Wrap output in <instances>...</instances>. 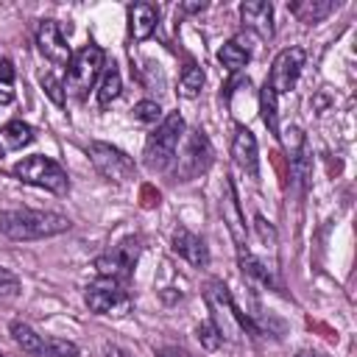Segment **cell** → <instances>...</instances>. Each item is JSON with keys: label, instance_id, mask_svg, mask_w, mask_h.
<instances>
[{"label": "cell", "instance_id": "6da1fadb", "mask_svg": "<svg viewBox=\"0 0 357 357\" xmlns=\"http://www.w3.org/2000/svg\"><path fill=\"white\" fill-rule=\"evenodd\" d=\"M70 218L50 209H3L0 212V234L14 243L45 240L70 231Z\"/></svg>", "mask_w": 357, "mask_h": 357}, {"label": "cell", "instance_id": "7a4b0ae2", "mask_svg": "<svg viewBox=\"0 0 357 357\" xmlns=\"http://www.w3.org/2000/svg\"><path fill=\"white\" fill-rule=\"evenodd\" d=\"M204 298H206V307L212 312L209 321L215 324V329L220 332L223 340H240L245 332H257L251 318L245 312H240V307L234 304V298L229 296V290H226V284L220 279L206 282Z\"/></svg>", "mask_w": 357, "mask_h": 357}, {"label": "cell", "instance_id": "3957f363", "mask_svg": "<svg viewBox=\"0 0 357 357\" xmlns=\"http://www.w3.org/2000/svg\"><path fill=\"white\" fill-rule=\"evenodd\" d=\"M184 134V117L178 112H170L159 120V126L148 134L145 139V151H142V165L151 173H159L165 167H170V162L176 159V148L178 139Z\"/></svg>", "mask_w": 357, "mask_h": 357}, {"label": "cell", "instance_id": "277c9868", "mask_svg": "<svg viewBox=\"0 0 357 357\" xmlns=\"http://www.w3.org/2000/svg\"><path fill=\"white\" fill-rule=\"evenodd\" d=\"M22 184H31V187H42L47 192H56V195H64L70 190V178H67V170L45 156V153H33V156H22L14 170H11Z\"/></svg>", "mask_w": 357, "mask_h": 357}, {"label": "cell", "instance_id": "5b68a950", "mask_svg": "<svg viewBox=\"0 0 357 357\" xmlns=\"http://www.w3.org/2000/svg\"><path fill=\"white\" fill-rule=\"evenodd\" d=\"M103 61H106V56H103V50H100L95 42L84 45V47L70 59V64H67L70 70H67L64 92H70L75 100H84L86 92L95 86V81H98V75H100V70H103Z\"/></svg>", "mask_w": 357, "mask_h": 357}, {"label": "cell", "instance_id": "8992f818", "mask_svg": "<svg viewBox=\"0 0 357 357\" xmlns=\"http://www.w3.org/2000/svg\"><path fill=\"white\" fill-rule=\"evenodd\" d=\"M212 159H215V151H212L209 137L201 128H195V131L187 134V142H184L181 153L176 156L173 178L176 181H192V178H198L201 173H206L212 167Z\"/></svg>", "mask_w": 357, "mask_h": 357}, {"label": "cell", "instance_id": "52a82bcc", "mask_svg": "<svg viewBox=\"0 0 357 357\" xmlns=\"http://www.w3.org/2000/svg\"><path fill=\"white\" fill-rule=\"evenodd\" d=\"M86 151H89V162L95 165V170L106 181H112V184H128L137 176V165H134V159L126 151H120V148H114L109 142H100V139H92Z\"/></svg>", "mask_w": 357, "mask_h": 357}, {"label": "cell", "instance_id": "ba28073f", "mask_svg": "<svg viewBox=\"0 0 357 357\" xmlns=\"http://www.w3.org/2000/svg\"><path fill=\"white\" fill-rule=\"evenodd\" d=\"M84 301H86V307L92 312H98V315H114V318L126 315L131 310V304H134L126 282H114V279H103V276L86 287Z\"/></svg>", "mask_w": 357, "mask_h": 357}, {"label": "cell", "instance_id": "9c48e42d", "mask_svg": "<svg viewBox=\"0 0 357 357\" xmlns=\"http://www.w3.org/2000/svg\"><path fill=\"white\" fill-rule=\"evenodd\" d=\"M137 257H139V243L134 237L117 243L112 251L95 257V268L103 279H114V282H126L137 265Z\"/></svg>", "mask_w": 357, "mask_h": 357}, {"label": "cell", "instance_id": "30bf717a", "mask_svg": "<svg viewBox=\"0 0 357 357\" xmlns=\"http://www.w3.org/2000/svg\"><path fill=\"white\" fill-rule=\"evenodd\" d=\"M301 67H304V50L301 47H284L282 53H276L273 64H271V73H268V84L273 86L276 95L282 92H290L301 75Z\"/></svg>", "mask_w": 357, "mask_h": 357}, {"label": "cell", "instance_id": "8fae6325", "mask_svg": "<svg viewBox=\"0 0 357 357\" xmlns=\"http://www.w3.org/2000/svg\"><path fill=\"white\" fill-rule=\"evenodd\" d=\"M36 45H39V53L53 61L56 67H67L73 53H70V45H67V36L61 33L59 22L56 20H42L39 28H36Z\"/></svg>", "mask_w": 357, "mask_h": 357}, {"label": "cell", "instance_id": "7c38bea8", "mask_svg": "<svg viewBox=\"0 0 357 357\" xmlns=\"http://www.w3.org/2000/svg\"><path fill=\"white\" fill-rule=\"evenodd\" d=\"M284 145H287V153H290V170H293V178L298 181V187H307V178H310V167H312V156H310V145H307V137L298 126H290L284 131Z\"/></svg>", "mask_w": 357, "mask_h": 357}, {"label": "cell", "instance_id": "4fadbf2b", "mask_svg": "<svg viewBox=\"0 0 357 357\" xmlns=\"http://www.w3.org/2000/svg\"><path fill=\"white\" fill-rule=\"evenodd\" d=\"M170 248L173 254H178L181 259H187L190 265L195 268H204L209 262V251H206V243L204 237H198L195 231H190L187 226H176L173 234H170Z\"/></svg>", "mask_w": 357, "mask_h": 357}, {"label": "cell", "instance_id": "5bb4252c", "mask_svg": "<svg viewBox=\"0 0 357 357\" xmlns=\"http://www.w3.org/2000/svg\"><path fill=\"white\" fill-rule=\"evenodd\" d=\"M231 156H234V165H237L245 176H251V178L259 176V148H257V137H254L248 128H243V126L234 131Z\"/></svg>", "mask_w": 357, "mask_h": 357}, {"label": "cell", "instance_id": "9a60e30c", "mask_svg": "<svg viewBox=\"0 0 357 357\" xmlns=\"http://www.w3.org/2000/svg\"><path fill=\"white\" fill-rule=\"evenodd\" d=\"M240 20L257 36H262V39L273 36V6L268 0H245V3H240Z\"/></svg>", "mask_w": 357, "mask_h": 357}, {"label": "cell", "instance_id": "2e32d148", "mask_svg": "<svg viewBox=\"0 0 357 357\" xmlns=\"http://www.w3.org/2000/svg\"><path fill=\"white\" fill-rule=\"evenodd\" d=\"M220 212H223V223L229 226L231 231V240L240 248H245V220H243V212H240V204H237V195H234V184L226 178L223 181V198H220Z\"/></svg>", "mask_w": 357, "mask_h": 357}, {"label": "cell", "instance_id": "e0dca14e", "mask_svg": "<svg viewBox=\"0 0 357 357\" xmlns=\"http://www.w3.org/2000/svg\"><path fill=\"white\" fill-rule=\"evenodd\" d=\"M159 22V11L151 3H134L128 6V33L134 42H145Z\"/></svg>", "mask_w": 357, "mask_h": 357}, {"label": "cell", "instance_id": "ac0fdd59", "mask_svg": "<svg viewBox=\"0 0 357 357\" xmlns=\"http://www.w3.org/2000/svg\"><path fill=\"white\" fill-rule=\"evenodd\" d=\"M33 128L28 126V123H22V120H11V123H6L3 128H0V159L6 156V153H11V151H22L25 145H31L33 142Z\"/></svg>", "mask_w": 357, "mask_h": 357}, {"label": "cell", "instance_id": "d6986e66", "mask_svg": "<svg viewBox=\"0 0 357 357\" xmlns=\"http://www.w3.org/2000/svg\"><path fill=\"white\" fill-rule=\"evenodd\" d=\"M287 11H290L293 17H298V22L315 25V22L326 20V17L335 11V3H332V0H301V3H290Z\"/></svg>", "mask_w": 357, "mask_h": 357}, {"label": "cell", "instance_id": "ffe728a7", "mask_svg": "<svg viewBox=\"0 0 357 357\" xmlns=\"http://www.w3.org/2000/svg\"><path fill=\"white\" fill-rule=\"evenodd\" d=\"M248 59H251V50H248V42H245L243 36L229 39V42L218 50V61H220L226 70H231V73L243 70V67L248 64Z\"/></svg>", "mask_w": 357, "mask_h": 357}, {"label": "cell", "instance_id": "44dd1931", "mask_svg": "<svg viewBox=\"0 0 357 357\" xmlns=\"http://www.w3.org/2000/svg\"><path fill=\"white\" fill-rule=\"evenodd\" d=\"M279 95L273 92V86L265 81L259 89V112H262V123L268 126V131L273 137H279Z\"/></svg>", "mask_w": 357, "mask_h": 357}, {"label": "cell", "instance_id": "7402d4cb", "mask_svg": "<svg viewBox=\"0 0 357 357\" xmlns=\"http://www.w3.org/2000/svg\"><path fill=\"white\" fill-rule=\"evenodd\" d=\"M201 89H204V70L190 59L178 75V95L181 98H198Z\"/></svg>", "mask_w": 357, "mask_h": 357}, {"label": "cell", "instance_id": "603a6c76", "mask_svg": "<svg viewBox=\"0 0 357 357\" xmlns=\"http://www.w3.org/2000/svg\"><path fill=\"white\" fill-rule=\"evenodd\" d=\"M78 346L73 340H64V337H39V346L33 351V357H78Z\"/></svg>", "mask_w": 357, "mask_h": 357}, {"label": "cell", "instance_id": "cb8c5ba5", "mask_svg": "<svg viewBox=\"0 0 357 357\" xmlns=\"http://www.w3.org/2000/svg\"><path fill=\"white\" fill-rule=\"evenodd\" d=\"M120 89H123V78H120V70L112 64V67L103 70V78H100V86H98V103L109 106L112 100H117Z\"/></svg>", "mask_w": 357, "mask_h": 357}, {"label": "cell", "instance_id": "d4e9b609", "mask_svg": "<svg viewBox=\"0 0 357 357\" xmlns=\"http://www.w3.org/2000/svg\"><path fill=\"white\" fill-rule=\"evenodd\" d=\"M39 84H42V89H45V95L56 103V106H64V100H67V92H64V84L53 75V73H42L39 75Z\"/></svg>", "mask_w": 357, "mask_h": 357}, {"label": "cell", "instance_id": "484cf974", "mask_svg": "<svg viewBox=\"0 0 357 357\" xmlns=\"http://www.w3.org/2000/svg\"><path fill=\"white\" fill-rule=\"evenodd\" d=\"M14 100V64L8 59H0V103Z\"/></svg>", "mask_w": 357, "mask_h": 357}, {"label": "cell", "instance_id": "4316f807", "mask_svg": "<svg viewBox=\"0 0 357 357\" xmlns=\"http://www.w3.org/2000/svg\"><path fill=\"white\" fill-rule=\"evenodd\" d=\"M195 337H198V343H201L206 351H215V349L223 343V337H220V332L215 329V324H212V321L198 324V326H195Z\"/></svg>", "mask_w": 357, "mask_h": 357}, {"label": "cell", "instance_id": "83f0119b", "mask_svg": "<svg viewBox=\"0 0 357 357\" xmlns=\"http://www.w3.org/2000/svg\"><path fill=\"white\" fill-rule=\"evenodd\" d=\"M159 117H162V109L156 100H139L134 106V120H139V123H156Z\"/></svg>", "mask_w": 357, "mask_h": 357}, {"label": "cell", "instance_id": "f1b7e54d", "mask_svg": "<svg viewBox=\"0 0 357 357\" xmlns=\"http://www.w3.org/2000/svg\"><path fill=\"white\" fill-rule=\"evenodd\" d=\"M17 290H20V279L8 268L0 265V296H14Z\"/></svg>", "mask_w": 357, "mask_h": 357}, {"label": "cell", "instance_id": "f546056e", "mask_svg": "<svg viewBox=\"0 0 357 357\" xmlns=\"http://www.w3.org/2000/svg\"><path fill=\"white\" fill-rule=\"evenodd\" d=\"M103 349H106V357H131L128 351H123V349H117V346H109V343H106Z\"/></svg>", "mask_w": 357, "mask_h": 357}, {"label": "cell", "instance_id": "4dcf8cb0", "mask_svg": "<svg viewBox=\"0 0 357 357\" xmlns=\"http://www.w3.org/2000/svg\"><path fill=\"white\" fill-rule=\"evenodd\" d=\"M296 357H326V354H324L321 349H301Z\"/></svg>", "mask_w": 357, "mask_h": 357}, {"label": "cell", "instance_id": "1f68e13d", "mask_svg": "<svg viewBox=\"0 0 357 357\" xmlns=\"http://www.w3.org/2000/svg\"><path fill=\"white\" fill-rule=\"evenodd\" d=\"M181 8H184V11H190V14H195V11H204V8H206V3H184Z\"/></svg>", "mask_w": 357, "mask_h": 357}, {"label": "cell", "instance_id": "d6a6232c", "mask_svg": "<svg viewBox=\"0 0 357 357\" xmlns=\"http://www.w3.org/2000/svg\"><path fill=\"white\" fill-rule=\"evenodd\" d=\"M0 357H6V354H0Z\"/></svg>", "mask_w": 357, "mask_h": 357}]
</instances>
